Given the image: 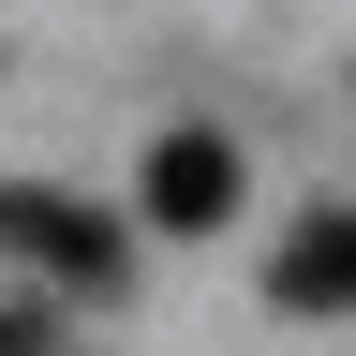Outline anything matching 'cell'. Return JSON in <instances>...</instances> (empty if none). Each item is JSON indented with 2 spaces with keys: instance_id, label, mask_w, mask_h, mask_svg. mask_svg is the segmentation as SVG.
Returning <instances> with one entry per match:
<instances>
[{
  "instance_id": "obj_3",
  "label": "cell",
  "mask_w": 356,
  "mask_h": 356,
  "mask_svg": "<svg viewBox=\"0 0 356 356\" xmlns=\"http://www.w3.org/2000/svg\"><path fill=\"white\" fill-rule=\"evenodd\" d=\"M267 297L282 312H356V208H312L282 252H267Z\"/></svg>"
},
{
  "instance_id": "obj_2",
  "label": "cell",
  "mask_w": 356,
  "mask_h": 356,
  "mask_svg": "<svg viewBox=\"0 0 356 356\" xmlns=\"http://www.w3.org/2000/svg\"><path fill=\"white\" fill-rule=\"evenodd\" d=\"M238 134H208V119H178L163 149H149V222L163 238H208V222H238Z\"/></svg>"
},
{
  "instance_id": "obj_1",
  "label": "cell",
  "mask_w": 356,
  "mask_h": 356,
  "mask_svg": "<svg viewBox=\"0 0 356 356\" xmlns=\"http://www.w3.org/2000/svg\"><path fill=\"white\" fill-rule=\"evenodd\" d=\"M0 252H30L44 282H119V267H134V222L89 208V193H44V178H0Z\"/></svg>"
}]
</instances>
